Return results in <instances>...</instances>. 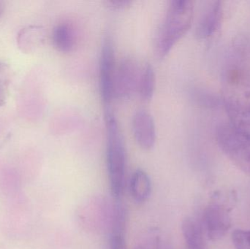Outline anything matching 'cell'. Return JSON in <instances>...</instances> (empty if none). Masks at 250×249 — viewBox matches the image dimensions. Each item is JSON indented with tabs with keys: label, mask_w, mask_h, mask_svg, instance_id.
Here are the masks:
<instances>
[{
	"label": "cell",
	"mask_w": 250,
	"mask_h": 249,
	"mask_svg": "<svg viewBox=\"0 0 250 249\" xmlns=\"http://www.w3.org/2000/svg\"><path fill=\"white\" fill-rule=\"evenodd\" d=\"M129 190L135 203H145L149 199L152 191V183L148 174L144 170H135L129 179Z\"/></svg>",
	"instance_id": "obj_11"
},
{
	"label": "cell",
	"mask_w": 250,
	"mask_h": 249,
	"mask_svg": "<svg viewBox=\"0 0 250 249\" xmlns=\"http://www.w3.org/2000/svg\"><path fill=\"white\" fill-rule=\"evenodd\" d=\"M127 213L124 206H118L114 211L111 228V249H126L125 241Z\"/></svg>",
	"instance_id": "obj_12"
},
{
	"label": "cell",
	"mask_w": 250,
	"mask_h": 249,
	"mask_svg": "<svg viewBox=\"0 0 250 249\" xmlns=\"http://www.w3.org/2000/svg\"><path fill=\"white\" fill-rule=\"evenodd\" d=\"M222 92L230 124L250 134V79L232 67L225 75Z\"/></svg>",
	"instance_id": "obj_1"
},
{
	"label": "cell",
	"mask_w": 250,
	"mask_h": 249,
	"mask_svg": "<svg viewBox=\"0 0 250 249\" xmlns=\"http://www.w3.org/2000/svg\"><path fill=\"white\" fill-rule=\"evenodd\" d=\"M223 16V7L220 1H213L203 12L195 29V35L200 39L209 38L220 27Z\"/></svg>",
	"instance_id": "obj_10"
},
{
	"label": "cell",
	"mask_w": 250,
	"mask_h": 249,
	"mask_svg": "<svg viewBox=\"0 0 250 249\" xmlns=\"http://www.w3.org/2000/svg\"><path fill=\"white\" fill-rule=\"evenodd\" d=\"M182 232L185 249H207L204 231L196 221L189 217L184 219Z\"/></svg>",
	"instance_id": "obj_13"
},
{
	"label": "cell",
	"mask_w": 250,
	"mask_h": 249,
	"mask_svg": "<svg viewBox=\"0 0 250 249\" xmlns=\"http://www.w3.org/2000/svg\"><path fill=\"white\" fill-rule=\"evenodd\" d=\"M232 241L236 249H250V230H236L232 233Z\"/></svg>",
	"instance_id": "obj_18"
},
{
	"label": "cell",
	"mask_w": 250,
	"mask_h": 249,
	"mask_svg": "<svg viewBox=\"0 0 250 249\" xmlns=\"http://www.w3.org/2000/svg\"><path fill=\"white\" fill-rule=\"evenodd\" d=\"M116 71L115 51L112 39L108 36L103 42L99 67L100 91L105 108L111 107L114 97Z\"/></svg>",
	"instance_id": "obj_5"
},
{
	"label": "cell",
	"mask_w": 250,
	"mask_h": 249,
	"mask_svg": "<svg viewBox=\"0 0 250 249\" xmlns=\"http://www.w3.org/2000/svg\"><path fill=\"white\" fill-rule=\"evenodd\" d=\"M132 127L137 144L144 150L152 149L157 140V130L151 114L146 110L137 111L132 118Z\"/></svg>",
	"instance_id": "obj_9"
},
{
	"label": "cell",
	"mask_w": 250,
	"mask_h": 249,
	"mask_svg": "<svg viewBox=\"0 0 250 249\" xmlns=\"http://www.w3.org/2000/svg\"><path fill=\"white\" fill-rule=\"evenodd\" d=\"M135 249H151V247L148 244H141L138 245Z\"/></svg>",
	"instance_id": "obj_21"
},
{
	"label": "cell",
	"mask_w": 250,
	"mask_h": 249,
	"mask_svg": "<svg viewBox=\"0 0 250 249\" xmlns=\"http://www.w3.org/2000/svg\"><path fill=\"white\" fill-rule=\"evenodd\" d=\"M104 115L106 131L105 160L110 190L113 197L119 200L124 192L126 149L118 121L111 107L105 108Z\"/></svg>",
	"instance_id": "obj_2"
},
{
	"label": "cell",
	"mask_w": 250,
	"mask_h": 249,
	"mask_svg": "<svg viewBox=\"0 0 250 249\" xmlns=\"http://www.w3.org/2000/svg\"><path fill=\"white\" fill-rule=\"evenodd\" d=\"M108 3L111 4L113 8L121 10V9L129 7V5L132 4V1H127V0H111V1H108Z\"/></svg>",
	"instance_id": "obj_19"
},
{
	"label": "cell",
	"mask_w": 250,
	"mask_h": 249,
	"mask_svg": "<svg viewBox=\"0 0 250 249\" xmlns=\"http://www.w3.org/2000/svg\"><path fill=\"white\" fill-rule=\"evenodd\" d=\"M217 141L229 159L250 175V134L230 124H223L217 129Z\"/></svg>",
	"instance_id": "obj_4"
},
{
	"label": "cell",
	"mask_w": 250,
	"mask_h": 249,
	"mask_svg": "<svg viewBox=\"0 0 250 249\" xmlns=\"http://www.w3.org/2000/svg\"><path fill=\"white\" fill-rule=\"evenodd\" d=\"M141 69L132 57H125L116 71L114 96L121 100H127L138 91Z\"/></svg>",
	"instance_id": "obj_7"
},
{
	"label": "cell",
	"mask_w": 250,
	"mask_h": 249,
	"mask_svg": "<svg viewBox=\"0 0 250 249\" xmlns=\"http://www.w3.org/2000/svg\"><path fill=\"white\" fill-rule=\"evenodd\" d=\"M193 16V1H170L156 37L155 53L159 58H165L185 36L192 25Z\"/></svg>",
	"instance_id": "obj_3"
},
{
	"label": "cell",
	"mask_w": 250,
	"mask_h": 249,
	"mask_svg": "<svg viewBox=\"0 0 250 249\" xmlns=\"http://www.w3.org/2000/svg\"><path fill=\"white\" fill-rule=\"evenodd\" d=\"M156 249H173V247L169 243L160 242L159 241Z\"/></svg>",
	"instance_id": "obj_20"
},
{
	"label": "cell",
	"mask_w": 250,
	"mask_h": 249,
	"mask_svg": "<svg viewBox=\"0 0 250 249\" xmlns=\"http://www.w3.org/2000/svg\"><path fill=\"white\" fill-rule=\"evenodd\" d=\"M4 7H5V5H4V1H0V17L4 13Z\"/></svg>",
	"instance_id": "obj_22"
},
{
	"label": "cell",
	"mask_w": 250,
	"mask_h": 249,
	"mask_svg": "<svg viewBox=\"0 0 250 249\" xmlns=\"http://www.w3.org/2000/svg\"><path fill=\"white\" fill-rule=\"evenodd\" d=\"M44 41V31L41 26H28L19 31L17 44L23 53H32L41 46Z\"/></svg>",
	"instance_id": "obj_14"
},
{
	"label": "cell",
	"mask_w": 250,
	"mask_h": 249,
	"mask_svg": "<svg viewBox=\"0 0 250 249\" xmlns=\"http://www.w3.org/2000/svg\"><path fill=\"white\" fill-rule=\"evenodd\" d=\"M230 211L226 206L219 203L208 204L203 213V226L207 238L213 242L226 236L231 228Z\"/></svg>",
	"instance_id": "obj_6"
},
{
	"label": "cell",
	"mask_w": 250,
	"mask_h": 249,
	"mask_svg": "<svg viewBox=\"0 0 250 249\" xmlns=\"http://www.w3.org/2000/svg\"><path fill=\"white\" fill-rule=\"evenodd\" d=\"M54 48L62 53H69L75 45V35L73 29L66 23L57 25L52 32Z\"/></svg>",
	"instance_id": "obj_15"
},
{
	"label": "cell",
	"mask_w": 250,
	"mask_h": 249,
	"mask_svg": "<svg viewBox=\"0 0 250 249\" xmlns=\"http://www.w3.org/2000/svg\"><path fill=\"white\" fill-rule=\"evenodd\" d=\"M11 71L5 63L0 62V107L6 103L10 89Z\"/></svg>",
	"instance_id": "obj_17"
},
{
	"label": "cell",
	"mask_w": 250,
	"mask_h": 249,
	"mask_svg": "<svg viewBox=\"0 0 250 249\" xmlns=\"http://www.w3.org/2000/svg\"><path fill=\"white\" fill-rule=\"evenodd\" d=\"M83 206L80 216L83 225L93 232H101L107 228L110 230L114 206H111L104 197H97Z\"/></svg>",
	"instance_id": "obj_8"
},
{
	"label": "cell",
	"mask_w": 250,
	"mask_h": 249,
	"mask_svg": "<svg viewBox=\"0 0 250 249\" xmlns=\"http://www.w3.org/2000/svg\"><path fill=\"white\" fill-rule=\"evenodd\" d=\"M155 85L156 77L154 68L151 64L147 63L141 69L138 81V92L142 100L148 102L152 99Z\"/></svg>",
	"instance_id": "obj_16"
}]
</instances>
